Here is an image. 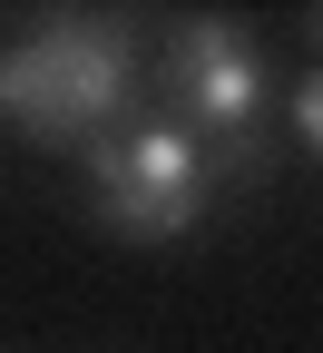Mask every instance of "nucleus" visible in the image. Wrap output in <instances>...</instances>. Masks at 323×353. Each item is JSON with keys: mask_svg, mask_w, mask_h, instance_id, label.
Returning <instances> with one entry per match:
<instances>
[{"mask_svg": "<svg viewBox=\"0 0 323 353\" xmlns=\"http://www.w3.org/2000/svg\"><path fill=\"white\" fill-rule=\"evenodd\" d=\"M313 39H323V10H313Z\"/></svg>", "mask_w": 323, "mask_h": 353, "instance_id": "nucleus-5", "label": "nucleus"}, {"mask_svg": "<svg viewBox=\"0 0 323 353\" xmlns=\"http://www.w3.org/2000/svg\"><path fill=\"white\" fill-rule=\"evenodd\" d=\"M167 118L206 148H264V59L236 20H176L167 30Z\"/></svg>", "mask_w": 323, "mask_h": 353, "instance_id": "nucleus-3", "label": "nucleus"}, {"mask_svg": "<svg viewBox=\"0 0 323 353\" xmlns=\"http://www.w3.org/2000/svg\"><path fill=\"white\" fill-rule=\"evenodd\" d=\"M284 118H294L304 157H323V69H313V79H294V108H284Z\"/></svg>", "mask_w": 323, "mask_h": 353, "instance_id": "nucleus-4", "label": "nucleus"}, {"mask_svg": "<svg viewBox=\"0 0 323 353\" xmlns=\"http://www.w3.org/2000/svg\"><path fill=\"white\" fill-rule=\"evenodd\" d=\"M264 148H206L196 128L157 118H127L88 148V216L118 236V245H167V236H196L206 206L225 187H255Z\"/></svg>", "mask_w": 323, "mask_h": 353, "instance_id": "nucleus-2", "label": "nucleus"}, {"mask_svg": "<svg viewBox=\"0 0 323 353\" xmlns=\"http://www.w3.org/2000/svg\"><path fill=\"white\" fill-rule=\"evenodd\" d=\"M137 108V30L108 10H50L0 50V128L30 148H98Z\"/></svg>", "mask_w": 323, "mask_h": 353, "instance_id": "nucleus-1", "label": "nucleus"}]
</instances>
